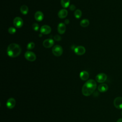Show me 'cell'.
Returning a JSON list of instances; mask_svg holds the SVG:
<instances>
[{"label":"cell","mask_w":122,"mask_h":122,"mask_svg":"<svg viewBox=\"0 0 122 122\" xmlns=\"http://www.w3.org/2000/svg\"><path fill=\"white\" fill-rule=\"evenodd\" d=\"M97 84L93 79H90L85 83L82 87V94L85 96H90L95 90Z\"/></svg>","instance_id":"obj_1"},{"label":"cell","mask_w":122,"mask_h":122,"mask_svg":"<svg viewBox=\"0 0 122 122\" xmlns=\"http://www.w3.org/2000/svg\"><path fill=\"white\" fill-rule=\"evenodd\" d=\"M7 54L12 58H15L18 56L21 53V47L17 44H11L7 48Z\"/></svg>","instance_id":"obj_2"},{"label":"cell","mask_w":122,"mask_h":122,"mask_svg":"<svg viewBox=\"0 0 122 122\" xmlns=\"http://www.w3.org/2000/svg\"><path fill=\"white\" fill-rule=\"evenodd\" d=\"M52 53L55 56H60L63 53V48L60 45H56L53 48Z\"/></svg>","instance_id":"obj_3"},{"label":"cell","mask_w":122,"mask_h":122,"mask_svg":"<svg viewBox=\"0 0 122 122\" xmlns=\"http://www.w3.org/2000/svg\"><path fill=\"white\" fill-rule=\"evenodd\" d=\"M25 58L26 59L30 62H33L36 59V56L35 54L31 51H27L25 53Z\"/></svg>","instance_id":"obj_4"},{"label":"cell","mask_w":122,"mask_h":122,"mask_svg":"<svg viewBox=\"0 0 122 122\" xmlns=\"http://www.w3.org/2000/svg\"><path fill=\"white\" fill-rule=\"evenodd\" d=\"M107 76L106 74L104 73H100L98 74L96 77L95 79L97 82L99 83H103L107 80Z\"/></svg>","instance_id":"obj_5"},{"label":"cell","mask_w":122,"mask_h":122,"mask_svg":"<svg viewBox=\"0 0 122 122\" xmlns=\"http://www.w3.org/2000/svg\"><path fill=\"white\" fill-rule=\"evenodd\" d=\"M24 22L23 19L19 17H16L14 19L13 24L17 28H21L23 26Z\"/></svg>","instance_id":"obj_6"},{"label":"cell","mask_w":122,"mask_h":122,"mask_svg":"<svg viewBox=\"0 0 122 122\" xmlns=\"http://www.w3.org/2000/svg\"><path fill=\"white\" fill-rule=\"evenodd\" d=\"M114 106L118 109H122V97H118L115 98L114 101Z\"/></svg>","instance_id":"obj_7"},{"label":"cell","mask_w":122,"mask_h":122,"mask_svg":"<svg viewBox=\"0 0 122 122\" xmlns=\"http://www.w3.org/2000/svg\"><path fill=\"white\" fill-rule=\"evenodd\" d=\"M52 31V29L51 27L47 25H44L41 28L40 32L43 34H48L50 33Z\"/></svg>","instance_id":"obj_8"},{"label":"cell","mask_w":122,"mask_h":122,"mask_svg":"<svg viewBox=\"0 0 122 122\" xmlns=\"http://www.w3.org/2000/svg\"><path fill=\"white\" fill-rule=\"evenodd\" d=\"M86 50L84 46H78L74 49V53L78 55H82L85 53Z\"/></svg>","instance_id":"obj_9"},{"label":"cell","mask_w":122,"mask_h":122,"mask_svg":"<svg viewBox=\"0 0 122 122\" xmlns=\"http://www.w3.org/2000/svg\"><path fill=\"white\" fill-rule=\"evenodd\" d=\"M54 41L52 39H47L43 42V45L45 48H49L52 47L54 45Z\"/></svg>","instance_id":"obj_10"},{"label":"cell","mask_w":122,"mask_h":122,"mask_svg":"<svg viewBox=\"0 0 122 122\" xmlns=\"http://www.w3.org/2000/svg\"><path fill=\"white\" fill-rule=\"evenodd\" d=\"M16 105V101L13 98H9L6 103V106L9 109H12Z\"/></svg>","instance_id":"obj_11"},{"label":"cell","mask_w":122,"mask_h":122,"mask_svg":"<svg viewBox=\"0 0 122 122\" xmlns=\"http://www.w3.org/2000/svg\"><path fill=\"white\" fill-rule=\"evenodd\" d=\"M34 18L37 21L41 22L44 19V15L42 12L37 11L34 14Z\"/></svg>","instance_id":"obj_12"},{"label":"cell","mask_w":122,"mask_h":122,"mask_svg":"<svg viewBox=\"0 0 122 122\" xmlns=\"http://www.w3.org/2000/svg\"><path fill=\"white\" fill-rule=\"evenodd\" d=\"M57 31L60 34H64L66 31V26L65 24L64 23H60L57 27Z\"/></svg>","instance_id":"obj_13"},{"label":"cell","mask_w":122,"mask_h":122,"mask_svg":"<svg viewBox=\"0 0 122 122\" xmlns=\"http://www.w3.org/2000/svg\"><path fill=\"white\" fill-rule=\"evenodd\" d=\"M80 79L83 81H86L89 77V73L85 71H82L80 73Z\"/></svg>","instance_id":"obj_14"},{"label":"cell","mask_w":122,"mask_h":122,"mask_svg":"<svg viewBox=\"0 0 122 122\" xmlns=\"http://www.w3.org/2000/svg\"><path fill=\"white\" fill-rule=\"evenodd\" d=\"M68 15V11L65 9L61 10L58 13V16L60 19H64Z\"/></svg>","instance_id":"obj_15"},{"label":"cell","mask_w":122,"mask_h":122,"mask_svg":"<svg viewBox=\"0 0 122 122\" xmlns=\"http://www.w3.org/2000/svg\"><path fill=\"white\" fill-rule=\"evenodd\" d=\"M108 89V86L106 84H102L100 85L98 87V90L101 93L106 92Z\"/></svg>","instance_id":"obj_16"},{"label":"cell","mask_w":122,"mask_h":122,"mask_svg":"<svg viewBox=\"0 0 122 122\" xmlns=\"http://www.w3.org/2000/svg\"><path fill=\"white\" fill-rule=\"evenodd\" d=\"M20 11H21V13L24 14V15H26L29 11V9L28 7L25 5H22L21 8H20Z\"/></svg>","instance_id":"obj_17"},{"label":"cell","mask_w":122,"mask_h":122,"mask_svg":"<svg viewBox=\"0 0 122 122\" xmlns=\"http://www.w3.org/2000/svg\"><path fill=\"white\" fill-rule=\"evenodd\" d=\"M70 0H61V4L64 8H67L70 5Z\"/></svg>","instance_id":"obj_18"},{"label":"cell","mask_w":122,"mask_h":122,"mask_svg":"<svg viewBox=\"0 0 122 122\" xmlns=\"http://www.w3.org/2000/svg\"><path fill=\"white\" fill-rule=\"evenodd\" d=\"M89 21L87 19L82 20L80 22V25L83 27H86L89 26Z\"/></svg>","instance_id":"obj_19"},{"label":"cell","mask_w":122,"mask_h":122,"mask_svg":"<svg viewBox=\"0 0 122 122\" xmlns=\"http://www.w3.org/2000/svg\"><path fill=\"white\" fill-rule=\"evenodd\" d=\"M74 16L76 19H80L82 15V12L80 10L77 9L74 12Z\"/></svg>","instance_id":"obj_20"},{"label":"cell","mask_w":122,"mask_h":122,"mask_svg":"<svg viewBox=\"0 0 122 122\" xmlns=\"http://www.w3.org/2000/svg\"><path fill=\"white\" fill-rule=\"evenodd\" d=\"M35 47V44L33 42L29 43L27 45V49L28 50H32Z\"/></svg>","instance_id":"obj_21"},{"label":"cell","mask_w":122,"mask_h":122,"mask_svg":"<svg viewBox=\"0 0 122 122\" xmlns=\"http://www.w3.org/2000/svg\"><path fill=\"white\" fill-rule=\"evenodd\" d=\"M16 32V30L14 27H10L8 29V32L9 33L13 34H14Z\"/></svg>","instance_id":"obj_22"},{"label":"cell","mask_w":122,"mask_h":122,"mask_svg":"<svg viewBox=\"0 0 122 122\" xmlns=\"http://www.w3.org/2000/svg\"><path fill=\"white\" fill-rule=\"evenodd\" d=\"M33 29V30H34L35 31H38L39 29V26L38 25V24L37 23H34L33 24L32 26Z\"/></svg>","instance_id":"obj_23"},{"label":"cell","mask_w":122,"mask_h":122,"mask_svg":"<svg viewBox=\"0 0 122 122\" xmlns=\"http://www.w3.org/2000/svg\"><path fill=\"white\" fill-rule=\"evenodd\" d=\"M61 37L60 35H56L55 36H54V40L56 41H60L61 40Z\"/></svg>","instance_id":"obj_24"},{"label":"cell","mask_w":122,"mask_h":122,"mask_svg":"<svg viewBox=\"0 0 122 122\" xmlns=\"http://www.w3.org/2000/svg\"><path fill=\"white\" fill-rule=\"evenodd\" d=\"M75 6L73 4H72V5H71L69 7V9L71 11H74V10H75Z\"/></svg>","instance_id":"obj_25"},{"label":"cell","mask_w":122,"mask_h":122,"mask_svg":"<svg viewBox=\"0 0 122 122\" xmlns=\"http://www.w3.org/2000/svg\"><path fill=\"white\" fill-rule=\"evenodd\" d=\"M69 23V20L68 19H66L65 20V24H68Z\"/></svg>","instance_id":"obj_26"},{"label":"cell","mask_w":122,"mask_h":122,"mask_svg":"<svg viewBox=\"0 0 122 122\" xmlns=\"http://www.w3.org/2000/svg\"><path fill=\"white\" fill-rule=\"evenodd\" d=\"M117 122H122V118H120V119H119L117 120Z\"/></svg>","instance_id":"obj_27"},{"label":"cell","mask_w":122,"mask_h":122,"mask_svg":"<svg viewBox=\"0 0 122 122\" xmlns=\"http://www.w3.org/2000/svg\"></svg>","instance_id":"obj_28"}]
</instances>
